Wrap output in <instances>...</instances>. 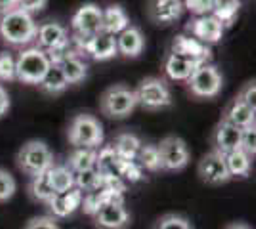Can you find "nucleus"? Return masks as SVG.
Returning a JSON list of instances; mask_svg holds the SVG:
<instances>
[{
  "mask_svg": "<svg viewBox=\"0 0 256 229\" xmlns=\"http://www.w3.org/2000/svg\"><path fill=\"white\" fill-rule=\"evenodd\" d=\"M130 25V17L122 6L111 4L106 10H102V31L117 36L120 31H124Z\"/></svg>",
  "mask_w": 256,
  "mask_h": 229,
  "instance_id": "obj_22",
  "label": "nucleus"
},
{
  "mask_svg": "<svg viewBox=\"0 0 256 229\" xmlns=\"http://www.w3.org/2000/svg\"><path fill=\"white\" fill-rule=\"evenodd\" d=\"M146 48V36L142 33V29L136 25H128L124 31L117 34V52L122 57H138Z\"/></svg>",
  "mask_w": 256,
  "mask_h": 229,
  "instance_id": "obj_17",
  "label": "nucleus"
},
{
  "mask_svg": "<svg viewBox=\"0 0 256 229\" xmlns=\"http://www.w3.org/2000/svg\"><path fill=\"white\" fill-rule=\"evenodd\" d=\"M18 166L23 174L36 176L50 170L54 166V153L40 140H31L18 153Z\"/></svg>",
  "mask_w": 256,
  "mask_h": 229,
  "instance_id": "obj_5",
  "label": "nucleus"
},
{
  "mask_svg": "<svg viewBox=\"0 0 256 229\" xmlns=\"http://www.w3.org/2000/svg\"><path fill=\"white\" fill-rule=\"evenodd\" d=\"M10 109V96L4 90V86H0V117H4Z\"/></svg>",
  "mask_w": 256,
  "mask_h": 229,
  "instance_id": "obj_41",
  "label": "nucleus"
},
{
  "mask_svg": "<svg viewBox=\"0 0 256 229\" xmlns=\"http://www.w3.org/2000/svg\"><path fill=\"white\" fill-rule=\"evenodd\" d=\"M82 197L84 193L78 187H71L64 193H56L48 203L54 218H67L69 214H73L76 208L82 207Z\"/></svg>",
  "mask_w": 256,
  "mask_h": 229,
  "instance_id": "obj_18",
  "label": "nucleus"
},
{
  "mask_svg": "<svg viewBox=\"0 0 256 229\" xmlns=\"http://www.w3.org/2000/svg\"><path fill=\"white\" fill-rule=\"evenodd\" d=\"M188 31H190L193 38H197L199 42L216 44L222 40L226 27L214 17L212 13H208V15H199L197 19L190 21Z\"/></svg>",
  "mask_w": 256,
  "mask_h": 229,
  "instance_id": "obj_14",
  "label": "nucleus"
},
{
  "mask_svg": "<svg viewBox=\"0 0 256 229\" xmlns=\"http://www.w3.org/2000/svg\"><path fill=\"white\" fill-rule=\"evenodd\" d=\"M214 149L222 155L241 149V128L228 120H220L214 130Z\"/></svg>",
  "mask_w": 256,
  "mask_h": 229,
  "instance_id": "obj_16",
  "label": "nucleus"
},
{
  "mask_svg": "<svg viewBox=\"0 0 256 229\" xmlns=\"http://www.w3.org/2000/svg\"><path fill=\"white\" fill-rule=\"evenodd\" d=\"M29 193L34 201H40V203H50V199L56 195L52 184H50V176H48V170L42 172V174L32 176L31 186H29Z\"/></svg>",
  "mask_w": 256,
  "mask_h": 229,
  "instance_id": "obj_30",
  "label": "nucleus"
},
{
  "mask_svg": "<svg viewBox=\"0 0 256 229\" xmlns=\"http://www.w3.org/2000/svg\"><path fill=\"white\" fill-rule=\"evenodd\" d=\"M36 23L31 13L12 8L0 15V36L10 46H27L36 38Z\"/></svg>",
  "mask_w": 256,
  "mask_h": 229,
  "instance_id": "obj_1",
  "label": "nucleus"
},
{
  "mask_svg": "<svg viewBox=\"0 0 256 229\" xmlns=\"http://www.w3.org/2000/svg\"><path fill=\"white\" fill-rule=\"evenodd\" d=\"M16 8V0H0V13Z\"/></svg>",
  "mask_w": 256,
  "mask_h": 229,
  "instance_id": "obj_42",
  "label": "nucleus"
},
{
  "mask_svg": "<svg viewBox=\"0 0 256 229\" xmlns=\"http://www.w3.org/2000/svg\"><path fill=\"white\" fill-rule=\"evenodd\" d=\"M67 140L73 147L98 149L104 143V126L94 115L88 113L75 115L67 128Z\"/></svg>",
  "mask_w": 256,
  "mask_h": 229,
  "instance_id": "obj_2",
  "label": "nucleus"
},
{
  "mask_svg": "<svg viewBox=\"0 0 256 229\" xmlns=\"http://www.w3.org/2000/svg\"><path fill=\"white\" fill-rule=\"evenodd\" d=\"M92 216L100 229H126L130 226V212L124 207L122 197L104 203Z\"/></svg>",
  "mask_w": 256,
  "mask_h": 229,
  "instance_id": "obj_10",
  "label": "nucleus"
},
{
  "mask_svg": "<svg viewBox=\"0 0 256 229\" xmlns=\"http://www.w3.org/2000/svg\"><path fill=\"white\" fill-rule=\"evenodd\" d=\"M214 0H184V10L192 11L197 17L199 15H208L212 11Z\"/></svg>",
  "mask_w": 256,
  "mask_h": 229,
  "instance_id": "obj_36",
  "label": "nucleus"
},
{
  "mask_svg": "<svg viewBox=\"0 0 256 229\" xmlns=\"http://www.w3.org/2000/svg\"><path fill=\"white\" fill-rule=\"evenodd\" d=\"M23 229H60V226L52 216H36L29 220Z\"/></svg>",
  "mask_w": 256,
  "mask_h": 229,
  "instance_id": "obj_38",
  "label": "nucleus"
},
{
  "mask_svg": "<svg viewBox=\"0 0 256 229\" xmlns=\"http://www.w3.org/2000/svg\"><path fill=\"white\" fill-rule=\"evenodd\" d=\"M50 57L40 48H27L16 57V80L23 84H38L46 69L50 67Z\"/></svg>",
  "mask_w": 256,
  "mask_h": 229,
  "instance_id": "obj_4",
  "label": "nucleus"
},
{
  "mask_svg": "<svg viewBox=\"0 0 256 229\" xmlns=\"http://www.w3.org/2000/svg\"><path fill=\"white\" fill-rule=\"evenodd\" d=\"M157 147H159L162 170H170V172L184 170L192 161V153H190L188 143L178 136H166Z\"/></svg>",
  "mask_w": 256,
  "mask_h": 229,
  "instance_id": "obj_9",
  "label": "nucleus"
},
{
  "mask_svg": "<svg viewBox=\"0 0 256 229\" xmlns=\"http://www.w3.org/2000/svg\"><path fill=\"white\" fill-rule=\"evenodd\" d=\"M71 29L76 38H90L102 31V8L98 4H82L71 19Z\"/></svg>",
  "mask_w": 256,
  "mask_h": 229,
  "instance_id": "obj_11",
  "label": "nucleus"
},
{
  "mask_svg": "<svg viewBox=\"0 0 256 229\" xmlns=\"http://www.w3.org/2000/svg\"><path fill=\"white\" fill-rule=\"evenodd\" d=\"M226 229H250V228L246 224H243V222H234V224L226 226Z\"/></svg>",
  "mask_w": 256,
  "mask_h": 229,
  "instance_id": "obj_43",
  "label": "nucleus"
},
{
  "mask_svg": "<svg viewBox=\"0 0 256 229\" xmlns=\"http://www.w3.org/2000/svg\"><path fill=\"white\" fill-rule=\"evenodd\" d=\"M136 107H138L136 92L124 84L109 86L100 99V109L109 119H126Z\"/></svg>",
  "mask_w": 256,
  "mask_h": 229,
  "instance_id": "obj_3",
  "label": "nucleus"
},
{
  "mask_svg": "<svg viewBox=\"0 0 256 229\" xmlns=\"http://www.w3.org/2000/svg\"><path fill=\"white\" fill-rule=\"evenodd\" d=\"M172 54H180L186 55V57H192V59H199L206 63L210 59V48L206 44L199 42L197 38H192V36H186V34H180L174 38V44H172Z\"/></svg>",
  "mask_w": 256,
  "mask_h": 229,
  "instance_id": "obj_20",
  "label": "nucleus"
},
{
  "mask_svg": "<svg viewBox=\"0 0 256 229\" xmlns=\"http://www.w3.org/2000/svg\"><path fill=\"white\" fill-rule=\"evenodd\" d=\"M140 147H142V140L136 134H130V132L118 134L113 142V149L122 161H136Z\"/></svg>",
  "mask_w": 256,
  "mask_h": 229,
  "instance_id": "obj_26",
  "label": "nucleus"
},
{
  "mask_svg": "<svg viewBox=\"0 0 256 229\" xmlns=\"http://www.w3.org/2000/svg\"><path fill=\"white\" fill-rule=\"evenodd\" d=\"M48 176H50V184L56 193H64V191H69L71 187H75V172L67 164H54L48 170Z\"/></svg>",
  "mask_w": 256,
  "mask_h": 229,
  "instance_id": "obj_27",
  "label": "nucleus"
},
{
  "mask_svg": "<svg viewBox=\"0 0 256 229\" xmlns=\"http://www.w3.org/2000/svg\"><path fill=\"white\" fill-rule=\"evenodd\" d=\"M76 38V36H75ZM80 42V50L86 52L92 59L96 61H109L115 55H118L117 52V36L100 31L98 34L90 36V38H76Z\"/></svg>",
  "mask_w": 256,
  "mask_h": 229,
  "instance_id": "obj_13",
  "label": "nucleus"
},
{
  "mask_svg": "<svg viewBox=\"0 0 256 229\" xmlns=\"http://www.w3.org/2000/svg\"><path fill=\"white\" fill-rule=\"evenodd\" d=\"M226 157V166L232 178H246L250 174L252 168V157L243 149H235V151L224 155Z\"/></svg>",
  "mask_w": 256,
  "mask_h": 229,
  "instance_id": "obj_25",
  "label": "nucleus"
},
{
  "mask_svg": "<svg viewBox=\"0 0 256 229\" xmlns=\"http://www.w3.org/2000/svg\"><path fill=\"white\" fill-rule=\"evenodd\" d=\"M0 80L2 82L16 80V57L10 52H0Z\"/></svg>",
  "mask_w": 256,
  "mask_h": 229,
  "instance_id": "obj_35",
  "label": "nucleus"
},
{
  "mask_svg": "<svg viewBox=\"0 0 256 229\" xmlns=\"http://www.w3.org/2000/svg\"><path fill=\"white\" fill-rule=\"evenodd\" d=\"M136 98H138V105H142L148 111H157L170 107L172 105V92L166 80L157 78V76H148L138 84L134 90Z\"/></svg>",
  "mask_w": 256,
  "mask_h": 229,
  "instance_id": "obj_6",
  "label": "nucleus"
},
{
  "mask_svg": "<svg viewBox=\"0 0 256 229\" xmlns=\"http://www.w3.org/2000/svg\"><path fill=\"white\" fill-rule=\"evenodd\" d=\"M203 65V61L192 59L180 54H170L164 61V73L170 80H188L197 67Z\"/></svg>",
  "mask_w": 256,
  "mask_h": 229,
  "instance_id": "obj_19",
  "label": "nucleus"
},
{
  "mask_svg": "<svg viewBox=\"0 0 256 229\" xmlns=\"http://www.w3.org/2000/svg\"><path fill=\"white\" fill-rule=\"evenodd\" d=\"M67 166L73 172H80L86 168H94L98 166V151L92 147H75V151L69 155V163Z\"/></svg>",
  "mask_w": 256,
  "mask_h": 229,
  "instance_id": "obj_28",
  "label": "nucleus"
},
{
  "mask_svg": "<svg viewBox=\"0 0 256 229\" xmlns=\"http://www.w3.org/2000/svg\"><path fill=\"white\" fill-rule=\"evenodd\" d=\"M16 189H18L16 178L8 170H2L0 168V203L10 201L12 197L16 195Z\"/></svg>",
  "mask_w": 256,
  "mask_h": 229,
  "instance_id": "obj_34",
  "label": "nucleus"
},
{
  "mask_svg": "<svg viewBox=\"0 0 256 229\" xmlns=\"http://www.w3.org/2000/svg\"><path fill=\"white\" fill-rule=\"evenodd\" d=\"M254 115H256V109L254 107H250L248 103H245L243 99L235 98L224 111V117L222 119L228 120V122H232L235 126H239V128H245V126H250V124H254Z\"/></svg>",
  "mask_w": 256,
  "mask_h": 229,
  "instance_id": "obj_23",
  "label": "nucleus"
},
{
  "mask_svg": "<svg viewBox=\"0 0 256 229\" xmlns=\"http://www.w3.org/2000/svg\"><path fill=\"white\" fill-rule=\"evenodd\" d=\"M54 63H58L60 69L64 71L65 78H67V82H69V86L71 84H78V82H82L88 75V65H86L84 59H80L76 54H62L60 55V59L58 61H54Z\"/></svg>",
  "mask_w": 256,
  "mask_h": 229,
  "instance_id": "obj_21",
  "label": "nucleus"
},
{
  "mask_svg": "<svg viewBox=\"0 0 256 229\" xmlns=\"http://www.w3.org/2000/svg\"><path fill=\"white\" fill-rule=\"evenodd\" d=\"M153 229H193V226L182 214H164L155 222Z\"/></svg>",
  "mask_w": 256,
  "mask_h": 229,
  "instance_id": "obj_33",
  "label": "nucleus"
},
{
  "mask_svg": "<svg viewBox=\"0 0 256 229\" xmlns=\"http://www.w3.org/2000/svg\"><path fill=\"white\" fill-rule=\"evenodd\" d=\"M197 172H199V178L208 186H222V184L232 180V176L228 172V166H226V157L216 149L206 153L199 161Z\"/></svg>",
  "mask_w": 256,
  "mask_h": 229,
  "instance_id": "obj_12",
  "label": "nucleus"
},
{
  "mask_svg": "<svg viewBox=\"0 0 256 229\" xmlns=\"http://www.w3.org/2000/svg\"><path fill=\"white\" fill-rule=\"evenodd\" d=\"M184 13V0H150L148 15L155 25H172Z\"/></svg>",
  "mask_w": 256,
  "mask_h": 229,
  "instance_id": "obj_15",
  "label": "nucleus"
},
{
  "mask_svg": "<svg viewBox=\"0 0 256 229\" xmlns=\"http://www.w3.org/2000/svg\"><path fill=\"white\" fill-rule=\"evenodd\" d=\"M136 161H138L140 168H146L151 172H159L160 168V155L159 147L153 145V143H142L138 155H136Z\"/></svg>",
  "mask_w": 256,
  "mask_h": 229,
  "instance_id": "obj_32",
  "label": "nucleus"
},
{
  "mask_svg": "<svg viewBox=\"0 0 256 229\" xmlns=\"http://www.w3.org/2000/svg\"><path fill=\"white\" fill-rule=\"evenodd\" d=\"M186 82L193 96L201 99L216 98L224 86V78L220 75V71L210 63H203L201 67H197Z\"/></svg>",
  "mask_w": 256,
  "mask_h": 229,
  "instance_id": "obj_7",
  "label": "nucleus"
},
{
  "mask_svg": "<svg viewBox=\"0 0 256 229\" xmlns=\"http://www.w3.org/2000/svg\"><path fill=\"white\" fill-rule=\"evenodd\" d=\"M239 10H241V0H214L210 13L224 27H230V25H234Z\"/></svg>",
  "mask_w": 256,
  "mask_h": 229,
  "instance_id": "obj_29",
  "label": "nucleus"
},
{
  "mask_svg": "<svg viewBox=\"0 0 256 229\" xmlns=\"http://www.w3.org/2000/svg\"><path fill=\"white\" fill-rule=\"evenodd\" d=\"M36 86L48 96H60L69 88V82H67V78H65L64 71L60 69V65L50 63V67L46 69V73H44V76L40 78V82Z\"/></svg>",
  "mask_w": 256,
  "mask_h": 229,
  "instance_id": "obj_24",
  "label": "nucleus"
},
{
  "mask_svg": "<svg viewBox=\"0 0 256 229\" xmlns=\"http://www.w3.org/2000/svg\"><path fill=\"white\" fill-rule=\"evenodd\" d=\"M48 4V0H16V8L27 11V13H36V11H42Z\"/></svg>",
  "mask_w": 256,
  "mask_h": 229,
  "instance_id": "obj_39",
  "label": "nucleus"
},
{
  "mask_svg": "<svg viewBox=\"0 0 256 229\" xmlns=\"http://www.w3.org/2000/svg\"><path fill=\"white\" fill-rule=\"evenodd\" d=\"M36 48L44 50L46 54H58L56 57H50V61H58L60 55L67 52L69 48V33L62 23L46 21L36 27Z\"/></svg>",
  "mask_w": 256,
  "mask_h": 229,
  "instance_id": "obj_8",
  "label": "nucleus"
},
{
  "mask_svg": "<svg viewBox=\"0 0 256 229\" xmlns=\"http://www.w3.org/2000/svg\"><path fill=\"white\" fill-rule=\"evenodd\" d=\"M102 186H104V174H102V170L98 166L75 172V187H78L82 193L94 191V189Z\"/></svg>",
  "mask_w": 256,
  "mask_h": 229,
  "instance_id": "obj_31",
  "label": "nucleus"
},
{
  "mask_svg": "<svg viewBox=\"0 0 256 229\" xmlns=\"http://www.w3.org/2000/svg\"><path fill=\"white\" fill-rule=\"evenodd\" d=\"M239 99H243L245 103H248L250 107H254L256 109V84L254 80L252 82H246L245 86L241 88V92H239V96H237Z\"/></svg>",
  "mask_w": 256,
  "mask_h": 229,
  "instance_id": "obj_40",
  "label": "nucleus"
},
{
  "mask_svg": "<svg viewBox=\"0 0 256 229\" xmlns=\"http://www.w3.org/2000/svg\"><path fill=\"white\" fill-rule=\"evenodd\" d=\"M241 149L248 153L250 157H254V153H256V128H254V124L241 128Z\"/></svg>",
  "mask_w": 256,
  "mask_h": 229,
  "instance_id": "obj_37",
  "label": "nucleus"
}]
</instances>
